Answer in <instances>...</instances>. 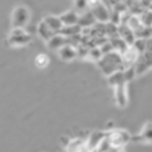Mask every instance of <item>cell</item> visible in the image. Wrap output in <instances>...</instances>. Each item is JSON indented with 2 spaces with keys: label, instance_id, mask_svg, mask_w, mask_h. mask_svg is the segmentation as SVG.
I'll return each mask as SVG.
<instances>
[{
  "label": "cell",
  "instance_id": "6da1fadb",
  "mask_svg": "<svg viewBox=\"0 0 152 152\" xmlns=\"http://www.w3.org/2000/svg\"><path fill=\"white\" fill-rule=\"evenodd\" d=\"M98 68L101 69V72L103 75H111L117 71H121L124 69V65H123V56L121 53L118 52H111V53H106L103 55L101 59L96 62Z\"/></svg>",
  "mask_w": 152,
  "mask_h": 152
},
{
  "label": "cell",
  "instance_id": "7a4b0ae2",
  "mask_svg": "<svg viewBox=\"0 0 152 152\" xmlns=\"http://www.w3.org/2000/svg\"><path fill=\"white\" fill-rule=\"evenodd\" d=\"M31 19V12L27 6L19 4L12 10L10 15V25L12 28H25Z\"/></svg>",
  "mask_w": 152,
  "mask_h": 152
},
{
  "label": "cell",
  "instance_id": "3957f363",
  "mask_svg": "<svg viewBox=\"0 0 152 152\" xmlns=\"http://www.w3.org/2000/svg\"><path fill=\"white\" fill-rule=\"evenodd\" d=\"M106 140L112 148H124L127 143L133 140V136L124 129H112L108 132Z\"/></svg>",
  "mask_w": 152,
  "mask_h": 152
},
{
  "label": "cell",
  "instance_id": "277c9868",
  "mask_svg": "<svg viewBox=\"0 0 152 152\" xmlns=\"http://www.w3.org/2000/svg\"><path fill=\"white\" fill-rule=\"evenodd\" d=\"M6 42L10 48H24L31 43V36L25 28H12Z\"/></svg>",
  "mask_w": 152,
  "mask_h": 152
},
{
  "label": "cell",
  "instance_id": "5b68a950",
  "mask_svg": "<svg viewBox=\"0 0 152 152\" xmlns=\"http://www.w3.org/2000/svg\"><path fill=\"white\" fill-rule=\"evenodd\" d=\"M127 81L124 83H120L114 87V99L118 108L124 109L127 105H129V89H127Z\"/></svg>",
  "mask_w": 152,
  "mask_h": 152
},
{
  "label": "cell",
  "instance_id": "8992f818",
  "mask_svg": "<svg viewBox=\"0 0 152 152\" xmlns=\"http://www.w3.org/2000/svg\"><path fill=\"white\" fill-rule=\"evenodd\" d=\"M134 68H136L137 75H142V74L148 72L152 68V52L146 50L145 53H142V55L139 56V59H137Z\"/></svg>",
  "mask_w": 152,
  "mask_h": 152
},
{
  "label": "cell",
  "instance_id": "52a82bcc",
  "mask_svg": "<svg viewBox=\"0 0 152 152\" xmlns=\"http://www.w3.org/2000/svg\"><path fill=\"white\" fill-rule=\"evenodd\" d=\"M56 53H58L59 59H62V61H65V62H71V61H74V59L78 58L77 46H74V45H71V43H66L65 46H62Z\"/></svg>",
  "mask_w": 152,
  "mask_h": 152
},
{
  "label": "cell",
  "instance_id": "ba28073f",
  "mask_svg": "<svg viewBox=\"0 0 152 152\" xmlns=\"http://www.w3.org/2000/svg\"><path fill=\"white\" fill-rule=\"evenodd\" d=\"M92 12L96 16L98 22H109V19H111V10L108 9V6L103 1L96 4L95 7H92Z\"/></svg>",
  "mask_w": 152,
  "mask_h": 152
},
{
  "label": "cell",
  "instance_id": "9c48e42d",
  "mask_svg": "<svg viewBox=\"0 0 152 152\" xmlns=\"http://www.w3.org/2000/svg\"><path fill=\"white\" fill-rule=\"evenodd\" d=\"M133 140L134 142H142V143L151 145L152 143V123L151 121H148V123L143 124L142 130L139 132V134L136 137H133Z\"/></svg>",
  "mask_w": 152,
  "mask_h": 152
},
{
  "label": "cell",
  "instance_id": "30bf717a",
  "mask_svg": "<svg viewBox=\"0 0 152 152\" xmlns=\"http://www.w3.org/2000/svg\"><path fill=\"white\" fill-rule=\"evenodd\" d=\"M121 56H123V65H124V68H129V66H134V65H136V62H137L140 53L136 50L133 46H130Z\"/></svg>",
  "mask_w": 152,
  "mask_h": 152
},
{
  "label": "cell",
  "instance_id": "8fae6325",
  "mask_svg": "<svg viewBox=\"0 0 152 152\" xmlns=\"http://www.w3.org/2000/svg\"><path fill=\"white\" fill-rule=\"evenodd\" d=\"M118 36L120 37H123L130 46H133V43L136 42V33H134V30L133 28H130L127 24H120L118 25Z\"/></svg>",
  "mask_w": 152,
  "mask_h": 152
},
{
  "label": "cell",
  "instance_id": "7c38bea8",
  "mask_svg": "<svg viewBox=\"0 0 152 152\" xmlns=\"http://www.w3.org/2000/svg\"><path fill=\"white\" fill-rule=\"evenodd\" d=\"M66 43H68V37H66V36H64L62 33H56L49 42H46L48 48H49L50 50H55V52H58L62 46H65Z\"/></svg>",
  "mask_w": 152,
  "mask_h": 152
},
{
  "label": "cell",
  "instance_id": "4fadbf2b",
  "mask_svg": "<svg viewBox=\"0 0 152 152\" xmlns=\"http://www.w3.org/2000/svg\"><path fill=\"white\" fill-rule=\"evenodd\" d=\"M106 136H108V132H93L89 134V139L86 142L90 149H98L99 145L106 139Z\"/></svg>",
  "mask_w": 152,
  "mask_h": 152
},
{
  "label": "cell",
  "instance_id": "5bb4252c",
  "mask_svg": "<svg viewBox=\"0 0 152 152\" xmlns=\"http://www.w3.org/2000/svg\"><path fill=\"white\" fill-rule=\"evenodd\" d=\"M96 22H98V19H96V16L93 15L92 9H89V10H86V12H81V13H80L78 25H80L81 28H90V27H93Z\"/></svg>",
  "mask_w": 152,
  "mask_h": 152
},
{
  "label": "cell",
  "instance_id": "9a60e30c",
  "mask_svg": "<svg viewBox=\"0 0 152 152\" xmlns=\"http://www.w3.org/2000/svg\"><path fill=\"white\" fill-rule=\"evenodd\" d=\"M37 34H39V37L42 39V40H45V42H49L52 37L56 34L53 30H52L50 27L45 22V21H40L39 24H37Z\"/></svg>",
  "mask_w": 152,
  "mask_h": 152
},
{
  "label": "cell",
  "instance_id": "2e32d148",
  "mask_svg": "<svg viewBox=\"0 0 152 152\" xmlns=\"http://www.w3.org/2000/svg\"><path fill=\"white\" fill-rule=\"evenodd\" d=\"M61 19H62L64 25H75V24H78L80 12L78 10H66L61 15Z\"/></svg>",
  "mask_w": 152,
  "mask_h": 152
},
{
  "label": "cell",
  "instance_id": "e0dca14e",
  "mask_svg": "<svg viewBox=\"0 0 152 152\" xmlns=\"http://www.w3.org/2000/svg\"><path fill=\"white\" fill-rule=\"evenodd\" d=\"M43 21L50 27L55 33H61V30L64 28V22L61 19V16H55V15H48L43 18Z\"/></svg>",
  "mask_w": 152,
  "mask_h": 152
},
{
  "label": "cell",
  "instance_id": "ac0fdd59",
  "mask_svg": "<svg viewBox=\"0 0 152 152\" xmlns=\"http://www.w3.org/2000/svg\"><path fill=\"white\" fill-rule=\"evenodd\" d=\"M109 42L112 43V46H114L115 52H118V53H121V55L130 48V45H129L123 37H120L118 34H117V36H114V37H109Z\"/></svg>",
  "mask_w": 152,
  "mask_h": 152
},
{
  "label": "cell",
  "instance_id": "d6986e66",
  "mask_svg": "<svg viewBox=\"0 0 152 152\" xmlns=\"http://www.w3.org/2000/svg\"><path fill=\"white\" fill-rule=\"evenodd\" d=\"M81 31H83V28H81L78 24H75V25H64V28L61 30V33H62L64 36H66V37L78 36V34H81Z\"/></svg>",
  "mask_w": 152,
  "mask_h": 152
},
{
  "label": "cell",
  "instance_id": "ffe728a7",
  "mask_svg": "<svg viewBox=\"0 0 152 152\" xmlns=\"http://www.w3.org/2000/svg\"><path fill=\"white\" fill-rule=\"evenodd\" d=\"M124 81H126V77H124V69L117 71V72H114V74L108 75V83H109V86H112V87H115L117 84L124 83Z\"/></svg>",
  "mask_w": 152,
  "mask_h": 152
},
{
  "label": "cell",
  "instance_id": "44dd1931",
  "mask_svg": "<svg viewBox=\"0 0 152 152\" xmlns=\"http://www.w3.org/2000/svg\"><path fill=\"white\" fill-rule=\"evenodd\" d=\"M34 64H36L37 68L43 69V68H46V66L50 64V58H49L46 53H39V55L36 56V59H34Z\"/></svg>",
  "mask_w": 152,
  "mask_h": 152
},
{
  "label": "cell",
  "instance_id": "7402d4cb",
  "mask_svg": "<svg viewBox=\"0 0 152 152\" xmlns=\"http://www.w3.org/2000/svg\"><path fill=\"white\" fill-rule=\"evenodd\" d=\"M102 56H103V52H102L101 48H99V46H93V48H90V50H89L87 59H90V61H93V62H98Z\"/></svg>",
  "mask_w": 152,
  "mask_h": 152
},
{
  "label": "cell",
  "instance_id": "603a6c76",
  "mask_svg": "<svg viewBox=\"0 0 152 152\" xmlns=\"http://www.w3.org/2000/svg\"><path fill=\"white\" fill-rule=\"evenodd\" d=\"M133 48L139 52L140 55L148 50V39H136V42L133 43Z\"/></svg>",
  "mask_w": 152,
  "mask_h": 152
},
{
  "label": "cell",
  "instance_id": "cb8c5ba5",
  "mask_svg": "<svg viewBox=\"0 0 152 152\" xmlns=\"http://www.w3.org/2000/svg\"><path fill=\"white\" fill-rule=\"evenodd\" d=\"M140 21L145 27H152V10L151 9H145L140 15Z\"/></svg>",
  "mask_w": 152,
  "mask_h": 152
},
{
  "label": "cell",
  "instance_id": "d4e9b609",
  "mask_svg": "<svg viewBox=\"0 0 152 152\" xmlns=\"http://www.w3.org/2000/svg\"><path fill=\"white\" fill-rule=\"evenodd\" d=\"M105 33H106V36L108 37H114V36H117L118 34V25L117 24H114V22H105Z\"/></svg>",
  "mask_w": 152,
  "mask_h": 152
},
{
  "label": "cell",
  "instance_id": "484cf974",
  "mask_svg": "<svg viewBox=\"0 0 152 152\" xmlns=\"http://www.w3.org/2000/svg\"><path fill=\"white\" fill-rule=\"evenodd\" d=\"M124 77H126V81L130 83L132 80H134L137 77V72H136V68L134 66H129V68H124Z\"/></svg>",
  "mask_w": 152,
  "mask_h": 152
},
{
  "label": "cell",
  "instance_id": "4316f807",
  "mask_svg": "<svg viewBox=\"0 0 152 152\" xmlns=\"http://www.w3.org/2000/svg\"><path fill=\"white\" fill-rule=\"evenodd\" d=\"M74 4H75V10H78L80 13L81 12H86L90 9L89 6V0H74Z\"/></svg>",
  "mask_w": 152,
  "mask_h": 152
},
{
  "label": "cell",
  "instance_id": "83f0119b",
  "mask_svg": "<svg viewBox=\"0 0 152 152\" xmlns=\"http://www.w3.org/2000/svg\"><path fill=\"white\" fill-rule=\"evenodd\" d=\"M102 52H103V55H106V53H111V52H115V49H114V46H112V43L108 40L106 43H103L101 46Z\"/></svg>",
  "mask_w": 152,
  "mask_h": 152
},
{
  "label": "cell",
  "instance_id": "f1b7e54d",
  "mask_svg": "<svg viewBox=\"0 0 152 152\" xmlns=\"http://www.w3.org/2000/svg\"><path fill=\"white\" fill-rule=\"evenodd\" d=\"M93 149H90L89 148V145H87V142H84V143H81L80 146H78V149H77V152H92Z\"/></svg>",
  "mask_w": 152,
  "mask_h": 152
},
{
  "label": "cell",
  "instance_id": "f546056e",
  "mask_svg": "<svg viewBox=\"0 0 152 152\" xmlns=\"http://www.w3.org/2000/svg\"><path fill=\"white\" fill-rule=\"evenodd\" d=\"M99 3H102V0H89V6H90V9L95 7L96 4H99Z\"/></svg>",
  "mask_w": 152,
  "mask_h": 152
},
{
  "label": "cell",
  "instance_id": "4dcf8cb0",
  "mask_svg": "<svg viewBox=\"0 0 152 152\" xmlns=\"http://www.w3.org/2000/svg\"><path fill=\"white\" fill-rule=\"evenodd\" d=\"M121 1H126V0H108V3L114 7V6H117L118 3H121Z\"/></svg>",
  "mask_w": 152,
  "mask_h": 152
},
{
  "label": "cell",
  "instance_id": "1f68e13d",
  "mask_svg": "<svg viewBox=\"0 0 152 152\" xmlns=\"http://www.w3.org/2000/svg\"><path fill=\"white\" fill-rule=\"evenodd\" d=\"M106 152H123V148H111L109 151Z\"/></svg>",
  "mask_w": 152,
  "mask_h": 152
},
{
  "label": "cell",
  "instance_id": "d6a6232c",
  "mask_svg": "<svg viewBox=\"0 0 152 152\" xmlns=\"http://www.w3.org/2000/svg\"><path fill=\"white\" fill-rule=\"evenodd\" d=\"M148 50L152 52V37H149V39H148Z\"/></svg>",
  "mask_w": 152,
  "mask_h": 152
}]
</instances>
